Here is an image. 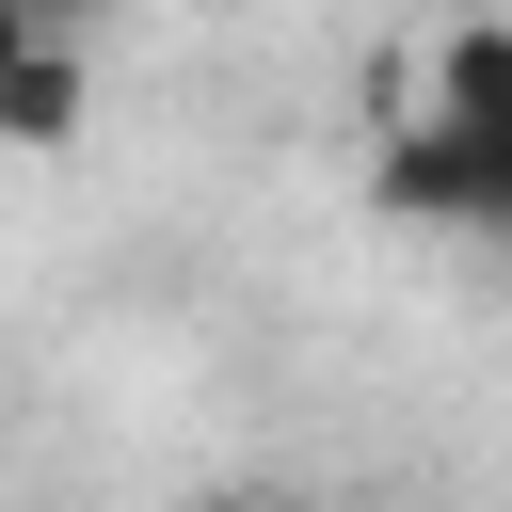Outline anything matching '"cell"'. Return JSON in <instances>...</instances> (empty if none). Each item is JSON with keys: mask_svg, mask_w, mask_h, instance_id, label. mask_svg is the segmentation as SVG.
Here are the masks:
<instances>
[{"mask_svg": "<svg viewBox=\"0 0 512 512\" xmlns=\"http://www.w3.org/2000/svg\"><path fill=\"white\" fill-rule=\"evenodd\" d=\"M416 112L496 128V112H512V16H448V32L416 48Z\"/></svg>", "mask_w": 512, "mask_h": 512, "instance_id": "7a4b0ae2", "label": "cell"}, {"mask_svg": "<svg viewBox=\"0 0 512 512\" xmlns=\"http://www.w3.org/2000/svg\"><path fill=\"white\" fill-rule=\"evenodd\" d=\"M32 16H48V32H96V16H112V0H32Z\"/></svg>", "mask_w": 512, "mask_h": 512, "instance_id": "5b68a950", "label": "cell"}, {"mask_svg": "<svg viewBox=\"0 0 512 512\" xmlns=\"http://www.w3.org/2000/svg\"><path fill=\"white\" fill-rule=\"evenodd\" d=\"M80 128H96V32H32L0 64V144L16 160H64Z\"/></svg>", "mask_w": 512, "mask_h": 512, "instance_id": "6da1fadb", "label": "cell"}, {"mask_svg": "<svg viewBox=\"0 0 512 512\" xmlns=\"http://www.w3.org/2000/svg\"><path fill=\"white\" fill-rule=\"evenodd\" d=\"M464 240H512V112L464 128Z\"/></svg>", "mask_w": 512, "mask_h": 512, "instance_id": "3957f363", "label": "cell"}, {"mask_svg": "<svg viewBox=\"0 0 512 512\" xmlns=\"http://www.w3.org/2000/svg\"><path fill=\"white\" fill-rule=\"evenodd\" d=\"M32 32H48V16H32V0H0V64H16V48H32Z\"/></svg>", "mask_w": 512, "mask_h": 512, "instance_id": "277c9868", "label": "cell"}]
</instances>
